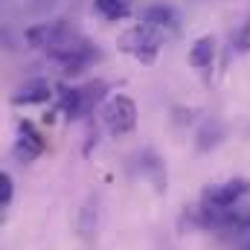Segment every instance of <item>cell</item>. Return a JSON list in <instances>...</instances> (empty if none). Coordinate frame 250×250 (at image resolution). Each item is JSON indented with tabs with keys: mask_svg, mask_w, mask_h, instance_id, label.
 <instances>
[{
	"mask_svg": "<svg viewBox=\"0 0 250 250\" xmlns=\"http://www.w3.org/2000/svg\"><path fill=\"white\" fill-rule=\"evenodd\" d=\"M163 41H166V32H163V29H157V26L140 21L137 26H128L123 35L117 38V47H120L123 53H128V56H134L137 62L154 64L160 47H163Z\"/></svg>",
	"mask_w": 250,
	"mask_h": 250,
	"instance_id": "obj_1",
	"label": "cell"
},
{
	"mask_svg": "<svg viewBox=\"0 0 250 250\" xmlns=\"http://www.w3.org/2000/svg\"><path fill=\"white\" fill-rule=\"evenodd\" d=\"M137 105L131 96L125 93H117L111 96L105 105H102V125L111 137H128L134 128H137Z\"/></svg>",
	"mask_w": 250,
	"mask_h": 250,
	"instance_id": "obj_2",
	"label": "cell"
},
{
	"mask_svg": "<svg viewBox=\"0 0 250 250\" xmlns=\"http://www.w3.org/2000/svg\"><path fill=\"white\" fill-rule=\"evenodd\" d=\"M248 192H250V178H230L224 184H212V187L204 189L201 207H209V209H233Z\"/></svg>",
	"mask_w": 250,
	"mask_h": 250,
	"instance_id": "obj_3",
	"label": "cell"
},
{
	"mask_svg": "<svg viewBox=\"0 0 250 250\" xmlns=\"http://www.w3.org/2000/svg\"><path fill=\"white\" fill-rule=\"evenodd\" d=\"M44 137L35 131V125L29 123V120H23V123H18V140H15V146H12V157L18 160V163H35L41 154H44Z\"/></svg>",
	"mask_w": 250,
	"mask_h": 250,
	"instance_id": "obj_4",
	"label": "cell"
},
{
	"mask_svg": "<svg viewBox=\"0 0 250 250\" xmlns=\"http://www.w3.org/2000/svg\"><path fill=\"white\" fill-rule=\"evenodd\" d=\"M56 93H53V84L47 79H29L26 84H21L12 93V105H18V108H23V105H44Z\"/></svg>",
	"mask_w": 250,
	"mask_h": 250,
	"instance_id": "obj_5",
	"label": "cell"
},
{
	"mask_svg": "<svg viewBox=\"0 0 250 250\" xmlns=\"http://www.w3.org/2000/svg\"><path fill=\"white\" fill-rule=\"evenodd\" d=\"M70 26L64 23V21H53V23H32L29 29H26V44L32 47V50H50L59 38H62L64 32H67Z\"/></svg>",
	"mask_w": 250,
	"mask_h": 250,
	"instance_id": "obj_6",
	"label": "cell"
},
{
	"mask_svg": "<svg viewBox=\"0 0 250 250\" xmlns=\"http://www.w3.org/2000/svg\"><path fill=\"white\" fill-rule=\"evenodd\" d=\"M143 23H151V26H157V29H169V32H178V26H181V15L172 9V6H166V3H154V6H148V9H143V18H140Z\"/></svg>",
	"mask_w": 250,
	"mask_h": 250,
	"instance_id": "obj_7",
	"label": "cell"
},
{
	"mask_svg": "<svg viewBox=\"0 0 250 250\" xmlns=\"http://www.w3.org/2000/svg\"><path fill=\"white\" fill-rule=\"evenodd\" d=\"M56 102H59V111H62L67 120L84 117V96H82V87L59 84V87H56Z\"/></svg>",
	"mask_w": 250,
	"mask_h": 250,
	"instance_id": "obj_8",
	"label": "cell"
},
{
	"mask_svg": "<svg viewBox=\"0 0 250 250\" xmlns=\"http://www.w3.org/2000/svg\"><path fill=\"white\" fill-rule=\"evenodd\" d=\"M189 67L195 70H207L209 64L215 62V38L212 35H201L189 44Z\"/></svg>",
	"mask_w": 250,
	"mask_h": 250,
	"instance_id": "obj_9",
	"label": "cell"
},
{
	"mask_svg": "<svg viewBox=\"0 0 250 250\" xmlns=\"http://www.w3.org/2000/svg\"><path fill=\"white\" fill-rule=\"evenodd\" d=\"M221 140H224V123L221 120H207V123L198 128V134H195V148L201 154H207V151L218 148Z\"/></svg>",
	"mask_w": 250,
	"mask_h": 250,
	"instance_id": "obj_10",
	"label": "cell"
},
{
	"mask_svg": "<svg viewBox=\"0 0 250 250\" xmlns=\"http://www.w3.org/2000/svg\"><path fill=\"white\" fill-rule=\"evenodd\" d=\"M143 175L151 181V187L157 195H163L166 192V184H169V178H166V169H163V163H160V157L148 148V151H143Z\"/></svg>",
	"mask_w": 250,
	"mask_h": 250,
	"instance_id": "obj_11",
	"label": "cell"
},
{
	"mask_svg": "<svg viewBox=\"0 0 250 250\" xmlns=\"http://www.w3.org/2000/svg\"><path fill=\"white\" fill-rule=\"evenodd\" d=\"M96 221H99V201H96V195H90V198L82 204L79 218H76L79 236H82V239H90V236L96 233Z\"/></svg>",
	"mask_w": 250,
	"mask_h": 250,
	"instance_id": "obj_12",
	"label": "cell"
},
{
	"mask_svg": "<svg viewBox=\"0 0 250 250\" xmlns=\"http://www.w3.org/2000/svg\"><path fill=\"white\" fill-rule=\"evenodd\" d=\"M93 9L105 21H125L131 15V0H93Z\"/></svg>",
	"mask_w": 250,
	"mask_h": 250,
	"instance_id": "obj_13",
	"label": "cell"
},
{
	"mask_svg": "<svg viewBox=\"0 0 250 250\" xmlns=\"http://www.w3.org/2000/svg\"><path fill=\"white\" fill-rule=\"evenodd\" d=\"M105 93H108V82H105V79H93V82H87V84L82 87V96H84V117L105 99Z\"/></svg>",
	"mask_w": 250,
	"mask_h": 250,
	"instance_id": "obj_14",
	"label": "cell"
},
{
	"mask_svg": "<svg viewBox=\"0 0 250 250\" xmlns=\"http://www.w3.org/2000/svg\"><path fill=\"white\" fill-rule=\"evenodd\" d=\"M59 3H62V0H23V9H26V15H32V18H44V15H50Z\"/></svg>",
	"mask_w": 250,
	"mask_h": 250,
	"instance_id": "obj_15",
	"label": "cell"
},
{
	"mask_svg": "<svg viewBox=\"0 0 250 250\" xmlns=\"http://www.w3.org/2000/svg\"><path fill=\"white\" fill-rule=\"evenodd\" d=\"M233 47H236L239 53H250V15L239 23L236 35H233Z\"/></svg>",
	"mask_w": 250,
	"mask_h": 250,
	"instance_id": "obj_16",
	"label": "cell"
},
{
	"mask_svg": "<svg viewBox=\"0 0 250 250\" xmlns=\"http://www.w3.org/2000/svg\"><path fill=\"white\" fill-rule=\"evenodd\" d=\"M236 250H250V212L236 224Z\"/></svg>",
	"mask_w": 250,
	"mask_h": 250,
	"instance_id": "obj_17",
	"label": "cell"
},
{
	"mask_svg": "<svg viewBox=\"0 0 250 250\" xmlns=\"http://www.w3.org/2000/svg\"><path fill=\"white\" fill-rule=\"evenodd\" d=\"M12 198H15V181H12L9 172H3L0 175V204H3V209L12 204Z\"/></svg>",
	"mask_w": 250,
	"mask_h": 250,
	"instance_id": "obj_18",
	"label": "cell"
},
{
	"mask_svg": "<svg viewBox=\"0 0 250 250\" xmlns=\"http://www.w3.org/2000/svg\"><path fill=\"white\" fill-rule=\"evenodd\" d=\"M172 114H175V125H189L195 120V111L192 108H175Z\"/></svg>",
	"mask_w": 250,
	"mask_h": 250,
	"instance_id": "obj_19",
	"label": "cell"
}]
</instances>
